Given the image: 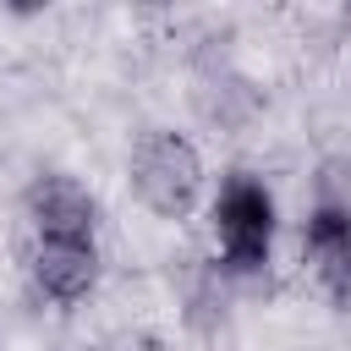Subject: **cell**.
I'll return each instance as SVG.
<instances>
[{
	"instance_id": "6da1fadb",
	"label": "cell",
	"mask_w": 351,
	"mask_h": 351,
	"mask_svg": "<svg viewBox=\"0 0 351 351\" xmlns=\"http://www.w3.org/2000/svg\"><path fill=\"white\" fill-rule=\"evenodd\" d=\"M126 176H132L137 203L159 219H186L203 197V154L192 148V137H181L170 126H148L132 143Z\"/></svg>"
},
{
	"instance_id": "7a4b0ae2",
	"label": "cell",
	"mask_w": 351,
	"mask_h": 351,
	"mask_svg": "<svg viewBox=\"0 0 351 351\" xmlns=\"http://www.w3.org/2000/svg\"><path fill=\"white\" fill-rule=\"evenodd\" d=\"M274 225H280V208L263 176L230 170L214 192V236H219L225 274H241V280L263 274L274 258Z\"/></svg>"
},
{
	"instance_id": "3957f363",
	"label": "cell",
	"mask_w": 351,
	"mask_h": 351,
	"mask_svg": "<svg viewBox=\"0 0 351 351\" xmlns=\"http://www.w3.org/2000/svg\"><path fill=\"white\" fill-rule=\"evenodd\" d=\"M22 208H27L33 241H93L99 236V197L66 170L33 176L22 192Z\"/></svg>"
},
{
	"instance_id": "277c9868",
	"label": "cell",
	"mask_w": 351,
	"mask_h": 351,
	"mask_svg": "<svg viewBox=\"0 0 351 351\" xmlns=\"http://www.w3.org/2000/svg\"><path fill=\"white\" fill-rule=\"evenodd\" d=\"M302 258L313 263L324 296L335 307L351 302V203L340 197H318L307 208V225H302Z\"/></svg>"
},
{
	"instance_id": "5b68a950",
	"label": "cell",
	"mask_w": 351,
	"mask_h": 351,
	"mask_svg": "<svg viewBox=\"0 0 351 351\" xmlns=\"http://www.w3.org/2000/svg\"><path fill=\"white\" fill-rule=\"evenodd\" d=\"M27 280H33V291L44 302L77 307L99 285V241H33Z\"/></svg>"
}]
</instances>
